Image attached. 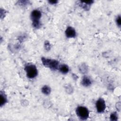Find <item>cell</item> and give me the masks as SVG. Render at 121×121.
Here are the masks:
<instances>
[{
    "label": "cell",
    "instance_id": "cell-13",
    "mask_svg": "<svg viewBox=\"0 0 121 121\" xmlns=\"http://www.w3.org/2000/svg\"><path fill=\"white\" fill-rule=\"evenodd\" d=\"M44 47L46 50L49 51L50 50L51 48V45L50 44V43L48 41H45L44 43Z\"/></svg>",
    "mask_w": 121,
    "mask_h": 121
},
{
    "label": "cell",
    "instance_id": "cell-2",
    "mask_svg": "<svg viewBox=\"0 0 121 121\" xmlns=\"http://www.w3.org/2000/svg\"><path fill=\"white\" fill-rule=\"evenodd\" d=\"M41 60L44 66L49 68L52 70H55L59 68V62L57 60L46 59L44 57L42 58Z\"/></svg>",
    "mask_w": 121,
    "mask_h": 121
},
{
    "label": "cell",
    "instance_id": "cell-3",
    "mask_svg": "<svg viewBox=\"0 0 121 121\" xmlns=\"http://www.w3.org/2000/svg\"><path fill=\"white\" fill-rule=\"evenodd\" d=\"M25 70L26 72V76L29 78H33L37 76L38 70L35 65H26L25 67Z\"/></svg>",
    "mask_w": 121,
    "mask_h": 121
},
{
    "label": "cell",
    "instance_id": "cell-6",
    "mask_svg": "<svg viewBox=\"0 0 121 121\" xmlns=\"http://www.w3.org/2000/svg\"><path fill=\"white\" fill-rule=\"evenodd\" d=\"M65 35L68 38H74L76 36V32L72 27L69 26L65 31Z\"/></svg>",
    "mask_w": 121,
    "mask_h": 121
},
{
    "label": "cell",
    "instance_id": "cell-8",
    "mask_svg": "<svg viewBox=\"0 0 121 121\" xmlns=\"http://www.w3.org/2000/svg\"><path fill=\"white\" fill-rule=\"evenodd\" d=\"M92 82L89 78H88L87 77L84 76L81 81V84L82 85L86 87L89 86L91 85Z\"/></svg>",
    "mask_w": 121,
    "mask_h": 121
},
{
    "label": "cell",
    "instance_id": "cell-5",
    "mask_svg": "<svg viewBox=\"0 0 121 121\" xmlns=\"http://www.w3.org/2000/svg\"><path fill=\"white\" fill-rule=\"evenodd\" d=\"M96 110L99 113L103 112L105 108H106V104L103 98L98 99L95 104Z\"/></svg>",
    "mask_w": 121,
    "mask_h": 121
},
{
    "label": "cell",
    "instance_id": "cell-4",
    "mask_svg": "<svg viewBox=\"0 0 121 121\" xmlns=\"http://www.w3.org/2000/svg\"><path fill=\"white\" fill-rule=\"evenodd\" d=\"M76 112L78 116L82 120H85L88 118L89 112L87 108L84 106H78L76 108Z\"/></svg>",
    "mask_w": 121,
    "mask_h": 121
},
{
    "label": "cell",
    "instance_id": "cell-9",
    "mask_svg": "<svg viewBox=\"0 0 121 121\" xmlns=\"http://www.w3.org/2000/svg\"><path fill=\"white\" fill-rule=\"evenodd\" d=\"M59 70L60 72L63 74H66L69 71V68L68 65L66 64L61 65L59 68Z\"/></svg>",
    "mask_w": 121,
    "mask_h": 121
},
{
    "label": "cell",
    "instance_id": "cell-11",
    "mask_svg": "<svg viewBox=\"0 0 121 121\" xmlns=\"http://www.w3.org/2000/svg\"><path fill=\"white\" fill-rule=\"evenodd\" d=\"M0 105L2 106V105H4L7 103V98L4 95H3L2 92H0Z\"/></svg>",
    "mask_w": 121,
    "mask_h": 121
},
{
    "label": "cell",
    "instance_id": "cell-10",
    "mask_svg": "<svg viewBox=\"0 0 121 121\" xmlns=\"http://www.w3.org/2000/svg\"><path fill=\"white\" fill-rule=\"evenodd\" d=\"M51 90L50 87L47 85L44 86L42 88V92L44 95H49L51 93Z\"/></svg>",
    "mask_w": 121,
    "mask_h": 121
},
{
    "label": "cell",
    "instance_id": "cell-14",
    "mask_svg": "<svg viewBox=\"0 0 121 121\" xmlns=\"http://www.w3.org/2000/svg\"><path fill=\"white\" fill-rule=\"evenodd\" d=\"M116 22L117 23V25L119 26L120 27L121 26V16L119 15L118 16L117 18H116Z\"/></svg>",
    "mask_w": 121,
    "mask_h": 121
},
{
    "label": "cell",
    "instance_id": "cell-15",
    "mask_svg": "<svg viewBox=\"0 0 121 121\" xmlns=\"http://www.w3.org/2000/svg\"><path fill=\"white\" fill-rule=\"evenodd\" d=\"M48 2L51 4H55L57 3L58 1L57 0H49L48 1Z\"/></svg>",
    "mask_w": 121,
    "mask_h": 121
},
{
    "label": "cell",
    "instance_id": "cell-1",
    "mask_svg": "<svg viewBox=\"0 0 121 121\" xmlns=\"http://www.w3.org/2000/svg\"><path fill=\"white\" fill-rule=\"evenodd\" d=\"M42 14L40 10L37 9L34 10L31 13V18L32 20V25L36 28H39L41 26L40 19L41 17Z\"/></svg>",
    "mask_w": 121,
    "mask_h": 121
},
{
    "label": "cell",
    "instance_id": "cell-7",
    "mask_svg": "<svg viewBox=\"0 0 121 121\" xmlns=\"http://www.w3.org/2000/svg\"><path fill=\"white\" fill-rule=\"evenodd\" d=\"M81 3V7L87 10L90 8V6L94 2L93 0H88L87 1H80Z\"/></svg>",
    "mask_w": 121,
    "mask_h": 121
},
{
    "label": "cell",
    "instance_id": "cell-12",
    "mask_svg": "<svg viewBox=\"0 0 121 121\" xmlns=\"http://www.w3.org/2000/svg\"><path fill=\"white\" fill-rule=\"evenodd\" d=\"M110 120L112 121H116L118 120V115L116 112H112L110 115Z\"/></svg>",
    "mask_w": 121,
    "mask_h": 121
}]
</instances>
